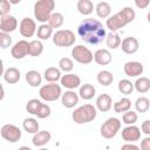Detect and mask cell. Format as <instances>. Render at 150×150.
Masks as SVG:
<instances>
[{
  "label": "cell",
  "mask_w": 150,
  "mask_h": 150,
  "mask_svg": "<svg viewBox=\"0 0 150 150\" xmlns=\"http://www.w3.org/2000/svg\"><path fill=\"white\" fill-rule=\"evenodd\" d=\"M53 34V28L48 23H42L40 27H38L36 35L41 40H48Z\"/></svg>",
  "instance_id": "f546056e"
},
{
  "label": "cell",
  "mask_w": 150,
  "mask_h": 150,
  "mask_svg": "<svg viewBox=\"0 0 150 150\" xmlns=\"http://www.w3.org/2000/svg\"><path fill=\"white\" fill-rule=\"evenodd\" d=\"M77 33L84 42L90 45H97L102 42L107 36L103 25L100 21L91 18L86 19L80 23L77 28Z\"/></svg>",
  "instance_id": "6da1fadb"
},
{
  "label": "cell",
  "mask_w": 150,
  "mask_h": 150,
  "mask_svg": "<svg viewBox=\"0 0 150 150\" xmlns=\"http://www.w3.org/2000/svg\"><path fill=\"white\" fill-rule=\"evenodd\" d=\"M96 117V108L91 104H83L75 109L71 114V118L77 124L91 122Z\"/></svg>",
  "instance_id": "3957f363"
},
{
  "label": "cell",
  "mask_w": 150,
  "mask_h": 150,
  "mask_svg": "<svg viewBox=\"0 0 150 150\" xmlns=\"http://www.w3.org/2000/svg\"><path fill=\"white\" fill-rule=\"evenodd\" d=\"M61 101H62L63 107H66V108H73L79 102V95L70 89V90L66 91L64 94H62Z\"/></svg>",
  "instance_id": "ac0fdd59"
},
{
  "label": "cell",
  "mask_w": 150,
  "mask_h": 150,
  "mask_svg": "<svg viewBox=\"0 0 150 150\" xmlns=\"http://www.w3.org/2000/svg\"><path fill=\"white\" fill-rule=\"evenodd\" d=\"M131 107V101L127 97H123L121 98L120 101H117L115 104H114V110L115 112H118V114H122L127 110H129Z\"/></svg>",
  "instance_id": "1f68e13d"
},
{
  "label": "cell",
  "mask_w": 150,
  "mask_h": 150,
  "mask_svg": "<svg viewBox=\"0 0 150 150\" xmlns=\"http://www.w3.org/2000/svg\"><path fill=\"white\" fill-rule=\"evenodd\" d=\"M76 7L82 15H89L94 11V5L90 0H79Z\"/></svg>",
  "instance_id": "603a6c76"
},
{
  "label": "cell",
  "mask_w": 150,
  "mask_h": 150,
  "mask_svg": "<svg viewBox=\"0 0 150 150\" xmlns=\"http://www.w3.org/2000/svg\"><path fill=\"white\" fill-rule=\"evenodd\" d=\"M135 89L138 91V93H141V94H144V93H146V91H149L150 90V80L148 79V77H139V79H137V81L135 82Z\"/></svg>",
  "instance_id": "f1b7e54d"
},
{
  "label": "cell",
  "mask_w": 150,
  "mask_h": 150,
  "mask_svg": "<svg viewBox=\"0 0 150 150\" xmlns=\"http://www.w3.org/2000/svg\"><path fill=\"white\" fill-rule=\"evenodd\" d=\"M26 81L30 87H39L41 84L42 77L39 71L36 70H29L26 74Z\"/></svg>",
  "instance_id": "7402d4cb"
},
{
  "label": "cell",
  "mask_w": 150,
  "mask_h": 150,
  "mask_svg": "<svg viewBox=\"0 0 150 150\" xmlns=\"http://www.w3.org/2000/svg\"><path fill=\"white\" fill-rule=\"evenodd\" d=\"M22 125L28 134H36L39 131V123L35 118H25Z\"/></svg>",
  "instance_id": "836d02e7"
},
{
  "label": "cell",
  "mask_w": 150,
  "mask_h": 150,
  "mask_svg": "<svg viewBox=\"0 0 150 150\" xmlns=\"http://www.w3.org/2000/svg\"><path fill=\"white\" fill-rule=\"evenodd\" d=\"M11 4H13V5H16V4H19L21 0H8Z\"/></svg>",
  "instance_id": "c3c4849f"
},
{
  "label": "cell",
  "mask_w": 150,
  "mask_h": 150,
  "mask_svg": "<svg viewBox=\"0 0 150 150\" xmlns=\"http://www.w3.org/2000/svg\"><path fill=\"white\" fill-rule=\"evenodd\" d=\"M55 8L54 0H38L34 5V15L40 22H48L50 14Z\"/></svg>",
  "instance_id": "7a4b0ae2"
},
{
  "label": "cell",
  "mask_w": 150,
  "mask_h": 150,
  "mask_svg": "<svg viewBox=\"0 0 150 150\" xmlns=\"http://www.w3.org/2000/svg\"><path fill=\"white\" fill-rule=\"evenodd\" d=\"M123 70H124L125 75H128L130 77H136L143 73V64L137 61H129L124 64Z\"/></svg>",
  "instance_id": "4fadbf2b"
},
{
  "label": "cell",
  "mask_w": 150,
  "mask_h": 150,
  "mask_svg": "<svg viewBox=\"0 0 150 150\" xmlns=\"http://www.w3.org/2000/svg\"><path fill=\"white\" fill-rule=\"evenodd\" d=\"M120 128H121V121L116 117H110L101 125V135L107 139L112 138L116 136Z\"/></svg>",
  "instance_id": "8992f818"
},
{
  "label": "cell",
  "mask_w": 150,
  "mask_h": 150,
  "mask_svg": "<svg viewBox=\"0 0 150 150\" xmlns=\"http://www.w3.org/2000/svg\"><path fill=\"white\" fill-rule=\"evenodd\" d=\"M121 12H122V14L124 15V18L128 20V22L134 21L135 16H136V13H135V11H134L131 7H124V8L121 9Z\"/></svg>",
  "instance_id": "b9f144b4"
},
{
  "label": "cell",
  "mask_w": 150,
  "mask_h": 150,
  "mask_svg": "<svg viewBox=\"0 0 150 150\" xmlns=\"http://www.w3.org/2000/svg\"><path fill=\"white\" fill-rule=\"evenodd\" d=\"M18 27V21L13 15H1V20H0V30L5 32V33H11L13 30H15Z\"/></svg>",
  "instance_id": "7c38bea8"
},
{
  "label": "cell",
  "mask_w": 150,
  "mask_h": 150,
  "mask_svg": "<svg viewBox=\"0 0 150 150\" xmlns=\"http://www.w3.org/2000/svg\"><path fill=\"white\" fill-rule=\"evenodd\" d=\"M95 93H96L95 87H94L93 84H90V83H86V84H83V86L80 88L79 95H80V97H82L83 100H91V98L94 97Z\"/></svg>",
  "instance_id": "d4e9b609"
},
{
  "label": "cell",
  "mask_w": 150,
  "mask_h": 150,
  "mask_svg": "<svg viewBox=\"0 0 150 150\" xmlns=\"http://www.w3.org/2000/svg\"><path fill=\"white\" fill-rule=\"evenodd\" d=\"M142 150H150V137H145L141 143Z\"/></svg>",
  "instance_id": "bcb514c9"
},
{
  "label": "cell",
  "mask_w": 150,
  "mask_h": 150,
  "mask_svg": "<svg viewBox=\"0 0 150 150\" xmlns=\"http://www.w3.org/2000/svg\"><path fill=\"white\" fill-rule=\"evenodd\" d=\"M75 39V34L70 29H60L53 35V42L57 47H69L74 45Z\"/></svg>",
  "instance_id": "277c9868"
},
{
  "label": "cell",
  "mask_w": 150,
  "mask_h": 150,
  "mask_svg": "<svg viewBox=\"0 0 150 150\" xmlns=\"http://www.w3.org/2000/svg\"><path fill=\"white\" fill-rule=\"evenodd\" d=\"M59 67H60L61 70L68 73V71H71V70H73V68H74V62H73V60L69 59V57H62V59H60V61H59Z\"/></svg>",
  "instance_id": "74e56055"
},
{
  "label": "cell",
  "mask_w": 150,
  "mask_h": 150,
  "mask_svg": "<svg viewBox=\"0 0 150 150\" xmlns=\"http://www.w3.org/2000/svg\"><path fill=\"white\" fill-rule=\"evenodd\" d=\"M95 11H96V14H97V16L105 19V18H108V16L110 15V12H111V7H110V5H109L108 2H105V1H102V2H98V4L96 5V7H95Z\"/></svg>",
  "instance_id": "484cf974"
},
{
  "label": "cell",
  "mask_w": 150,
  "mask_h": 150,
  "mask_svg": "<svg viewBox=\"0 0 150 150\" xmlns=\"http://www.w3.org/2000/svg\"><path fill=\"white\" fill-rule=\"evenodd\" d=\"M121 38H120V35L117 34V33H115V32H111V33H109L108 35H107V39H105V43H107V46L109 47V48H111V49H116V48H118L120 46H121Z\"/></svg>",
  "instance_id": "83f0119b"
},
{
  "label": "cell",
  "mask_w": 150,
  "mask_h": 150,
  "mask_svg": "<svg viewBox=\"0 0 150 150\" xmlns=\"http://www.w3.org/2000/svg\"><path fill=\"white\" fill-rule=\"evenodd\" d=\"M28 46L29 42H27L26 40H20L18 41L11 49L12 56L16 60H21L23 59L26 55H28Z\"/></svg>",
  "instance_id": "8fae6325"
},
{
  "label": "cell",
  "mask_w": 150,
  "mask_h": 150,
  "mask_svg": "<svg viewBox=\"0 0 150 150\" xmlns=\"http://www.w3.org/2000/svg\"><path fill=\"white\" fill-rule=\"evenodd\" d=\"M50 112H52L50 107H49L48 104L41 103V105L39 107V109H38V111H36L35 116H38L39 118H46V117H48V116L50 115Z\"/></svg>",
  "instance_id": "ab89813d"
},
{
  "label": "cell",
  "mask_w": 150,
  "mask_h": 150,
  "mask_svg": "<svg viewBox=\"0 0 150 150\" xmlns=\"http://www.w3.org/2000/svg\"><path fill=\"white\" fill-rule=\"evenodd\" d=\"M138 41L134 36H128L121 42V48L125 54H135L138 50Z\"/></svg>",
  "instance_id": "9a60e30c"
},
{
  "label": "cell",
  "mask_w": 150,
  "mask_h": 150,
  "mask_svg": "<svg viewBox=\"0 0 150 150\" xmlns=\"http://www.w3.org/2000/svg\"><path fill=\"white\" fill-rule=\"evenodd\" d=\"M12 43V38L9 36L8 33H5V32H1L0 33V46L1 48H8Z\"/></svg>",
  "instance_id": "60d3db41"
},
{
  "label": "cell",
  "mask_w": 150,
  "mask_h": 150,
  "mask_svg": "<svg viewBox=\"0 0 150 150\" xmlns=\"http://www.w3.org/2000/svg\"><path fill=\"white\" fill-rule=\"evenodd\" d=\"M4 80L9 84H14V83L19 82V80H20V70L14 68V67L7 68L4 71Z\"/></svg>",
  "instance_id": "ffe728a7"
},
{
  "label": "cell",
  "mask_w": 150,
  "mask_h": 150,
  "mask_svg": "<svg viewBox=\"0 0 150 150\" xmlns=\"http://www.w3.org/2000/svg\"><path fill=\"white\" fill-rule=\"evenodd\" d=\"M9 9H11V2L8 0H0V14L7 15Z\"/></svg>",
  "instance_id": "7bdbcfd3"
},
{
  "label": "cell",
  "mask_w": 150,
  "mask_h": 150,
  "mask_svg": "<svg viewBox=\"0 0 150 150\" xmlns=\"http://www.w3.org/2000/svg\"><path fill=\"white\" fill-rule=\"evenodd\" d=\"M135 108L138 112H146L150 108V101L148 97H144V96H141L136 100L135 102Z\"/></svg>",
  "instance_id": "e575fe53"
},
{
  "label": "cell",
  "mask_w": 150,
  "mask_h": 150,
  "mask_svg": "<svg viewBox=\"0 0 150 150\" xmlns=\"http://www.w3.org/2000/svg\"><path fill=\"white\" fill-rule=\"evenodd\" d=\"M134 1H135V5L141 9L146 8L149 6V4H150V0H134Z\"/></svg>",
  "instance_id": "ee69618b"
},
{
  "label": "cell",
  "mask_w": 150,
  "mask_h": 150,
  "mask_svg": "<svg viewBox=\"0 0 150 150\" xmlns=\"http://www.w3.org/2000/svg\"><path fill=\"white\" fill-rule=\"evenodd\" d=\"M142 131L146 135H150V120H146L142 123V127H141Z\"/></svg>",
  "instance_id": "f6af8a7d"
},
{
  "label": "cell",
  "mask_w": 150,
  "mask_h": 150,
  "mask_svg": "<svg viewBox=\"0 0 150 150\" xmlns=\"http://www.w3.org/2000/svg\"><path fill=\"white\" fill-rule=\"evenodd\" d=\"M40 105H41V102H40L39 100H36V98H32V100H29V101L27 102L26 109H27V111H28L29 114L35 115Z\"/></svg>",
  "instance_id": "f35d334b"
},
{
  "label": "cell",
  "mask_w": 150,
  "mask_h": 150,
  "mask_svg": "<svg viewBox=\"0 0 150 150\" xmlns=\"http://www.w3.org/2000/svg\"><path fill=\"white\" fill-rule=\"evenodd\" d=\"M43 52V45L39 40H33L29 42L28 46V55L30 56H39Z\"/></svg>",
  "instance_id": "4316f807"
},
{
  "label": "cell",
  "mask_w": 150,
  "mask_h": 150,
  "mask_svg": "<svg viewBox=\"0 0 150 150\" xmlns=\"http://www.w3.org/2000/svg\"><path fill=\"white\" fill-rule=\"evenodd\" d=\"M111 105H112V101L108 94H101L96 98V107L100 111H103V112L109 111L111 109Z\"/></svg>",
  "instance_id": "d6986e66"
},
{
  "label": "cell",
  "mask_w": 150,
  "mask_h": 150,
  "mask_svg": "<svg viewBox=\"0 0 150 150\" xmlns=\"http://www.w3.org/2000/svg\"><path fill=\"white\" fill-rule=\"evenodd\" d=\"M61 87L54 82H50L49 84H45L40 88L39 95L42 100L47 101V102H53L56 101L60 96H61Z\"/></svg>",
  "instance_id": "5b68a950"
},
{
  "label": "cell",
  "mask_w": 150,
  "mask_h": 150,
  "mask_svg": "<svg viewBox=\"0 0 150 150\" xmlns=\"http://www.w3.org/2000/svg\"><path fill=\"white\" fill-rule=\"evenodd\" d=\"M128 20L124 18V15L122 14V12L120 11L118 13H116L115 15L110 16L107 19V27L111 30V32H116L120 28L124 27L125 25H128Z\"/></svg>",
  "instance_id": "9c48e42d"
},
{
  "label": "cell",
  "mask_w": 150,
  "mask_h": 150,
  "mask_svg": "<svg viewBox=\"0 0 150 150\" xmlns=\"http://www.w3.org/2000/svg\"><path fill=\"white\" fill-rule=\"evenodd\" d=\"M36 30L35 21L30 18H23L20 21V34L23 38H30L34 35Z\"/></svg>",
  "instance_id": "30bf717a"
},
{
  "label": "cell",
  "mask_w": 150,
  "mask_h": 150,
  "mask_svg": "<svg viewBox=\"0 0 150 150\" xmlns=\"http://www.w3.org/2000/svg\"><path fill=\"white\" fill-rule=\"evenodd\" d=\"M111 54L108 49H97L94 53V60L97 64L101 66H107L111 62Z\"/></svg>",
  "instance_id": "e0dca14e"
},
{
  "label": "cell",
  "mask_w": 150,
  "mask_h": 150,
  "mask_svg": "<svg viewBox=\"0 0 150 150\" xmlns=\"http://www.w3.org/2000/svg\"><path fill=\"white\" fill-rule=\"evenodd\" d=\"M141 137V131H139V128L130 124L128 127H125L123 130H122V138L125 141V142H135V141H138Z\"/></svg>",
  "instance_id": "5bb4252c"
},
{
  "label": "cell",
  "mask_w": 150,
  "mask_h": 150,
  "mask_svg": "<svg viewBox=\"0 0 150 150\" xmlns=\"http://www.w3.org/2000/svg\"><path fill=\"white\" fill-rule=\"evenodd\" d=\"M122 149H134V150H137L138 146H136L134 144H125V145H122Z\"/></svg>",
  "instance_id": "7dc6e473"
},
{
  "label": "cell",
  "mask_w": 150,
  "mask_h": 150,
  "mask_svg": "<svg viewBox=\"0 0 150 150\" xmlns=\"http://www.w3.org/2000/svg\"><path fill=\"white\" fill-rule=\"evenodd\" d=\"M134 83H131L129 80H127V79H124V80H121L120 82H118V90L122 93V94H124V95H129V94H131L132 93V90H134Z\"/></svg>",
  "instance_id": "d590c367"
},
{
  "label": "cell",
  "mask_w": 150,
  "mask_h": 150,
  "mask_svg": "<svg viewBox=\"0 0 150 150\" xmlns=\"http://www.w3.org/2000/svg\"><path fill=\"white\" fill-rule=\"evenodd\" d=\"M122 120H123V123L124 124H128V125L134 124V123L137 122V114L135 111H132V110L129 109V110H127V111L123 112Z\"/></svg>",
  "instance_id": "8d00e7d4"
},
{
  "label": "cell",
  "mask_w": 150,
  "mask_h": 150,
  "mask_svg": "<svg viewBox=\"0 0 150 150\" xmlns=\"http://www.w3.org/2000/svg\"><path fill=\"white\" fill-rule=\"evenodd\" d=\"M1 136L11 143H15L21 138V130L14 124H4L1 127Z\"/></svg>",
  "instance_id": "ba28073f"
},
{
  "label": "cell",
  "mask_w": 150,
  "mask_h": 150,
  "mask_svg": "<svg viewBox=\"0 0 150 150\" xmlns=\"http://www.w3.org/2000/svg\"><path fill=\"white\" fill-rule=\"evenodd\" d=\"M146 18H148V22H149V23H150V12H149V13H148V16H146Z\"/></svg>",
  "instance_id": "681fc988"
},
{
  "label": "cell",
  "mask_w": 150,
  "mask_h": 150,
  "mask_svg": "<svg viewBox=\"0 0 150 150\" xmlns=\"http://www.w3.org/2000/svg\"><path fill=\"white\" fill-rule=\"evenodd\" d=\"M63 15L61 13H57V12H53L48 19V25L52 27V28H59L63 25Z\"/></svg>",
  "instance_id": "d6a6232c"
},
{
  "label": "cell",
  "mask_w": 150,
  "mask_h": 150,
  "mask_svg": "<svg viewBox=\"0 0 150 150\" xmlns=\"http://www.w3.org/2000/svg\"><path fill=\"white\" fill-rule=\"evenodd\" d=\"M60 81H61V84L68 89H75L81 83V79L75 74H66L61 77Z\"/></svg>",
  "instance_id": "2e32d148"
},
{
  "label": "cell",
  "mask_w": 150,
  "mask_h": 150,
  "mask_svg": "<svg viewBox=\"0 0 150 150\" xmlns=\"http://www.w3.org/2000/svg\"><path fill=\"white\" fill-rule=\"evenodd\" d=\"M61 69H57L55 67H49L45 70V79L48 82H56L61 80Z\"/></svg>",
  "instance_id": "cb8c5ba5"
},
{
  "label": "cell",
  "mask_w": 150,
  "mask_h": 150,
  "mask_svg": "<svg viewBox=\"0 0 150 150\" xmlns=\"http://www.w3.org/2000/svg\"><path fill=\"white\" fill-rule=\"evenodd\" d=\"M97 81L102 86H110L114 81V76L109 70H101L97 74Z\"/></svg>",
  "instance_id": "4dcf8cb0"
},
{
  "label": "cell",
  "mask_w": 150,
  "mask_h": 150,
  "mask_svg": "<svg viewBox=\"0 0 150 150\" xmlns=\"http://www.w3.org/2000/svg\"><path fill=\"white\" fill-rule=\"evenodd\" d=\"M71 56L73 59L79 62V63H82V64H88L90 63L93 60H94V55L93 53L84 46L82 45H77L76 47L73 48L71 50Z\"/></svg>",
  "instance_id": "52a82bcc"
},
{
  "label": "cell",
  "mask_w": 150,
  "mask_h": 150,
  "mask_svg": "<svg viewBox=\"0 0 150 150\" xmlns=\"http://www.w3.org/2000/svg\"><path fill=\"white\" fill-rule=\"evenodd\" d=\"M50 132L47 130H42V131H38L36 134H34V137L32 139L33 144L35 146H42L46 143H48L50 141Z\"/></svg>",
  "instance_id": "44dd1931"
}]
</instances>
